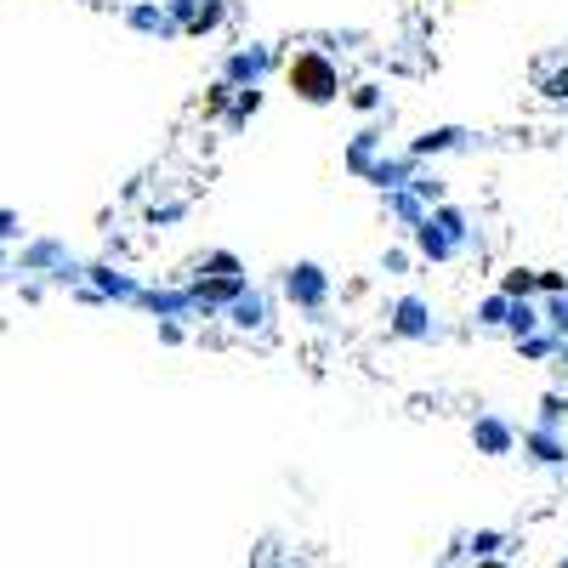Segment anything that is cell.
<instances>
[{
    "mask_svg": "<svg viewBox=\"0 0 568 568\" xmlns=\"http://www.w3.org/2000/svg\"><path fill=\"white\" fill-rule=\"evenodd\" d=\"M6 233H18V222H12V211H0V239H6Z\"/></svg>",
    "mask_w": 568,
    "mask_h": 568,
    "instance_id": "6da1fadb",
    "label": "cell"
}]
</instances>
